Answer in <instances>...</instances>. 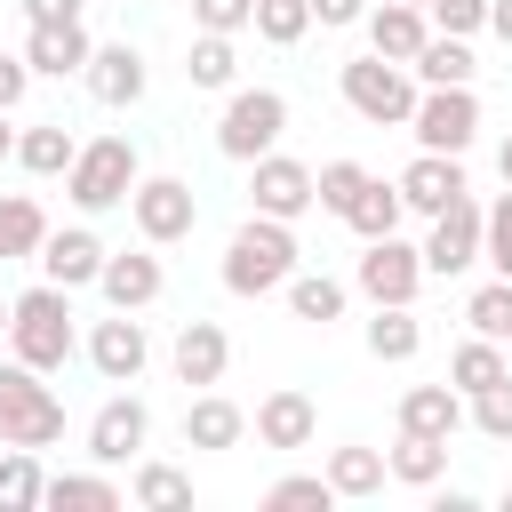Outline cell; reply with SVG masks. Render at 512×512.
Segmentation results:
<instances>
[{"mask_svg": "<svg viewBox=\"0 0 512 512\" xmlns=\"http://www.w3.org/2000/svg\"><path fill=\"white\" fill-rule=\"evenodd\" d=\"M8 352H16L24 368L56 376V368H64L72 352H80V336H72V288L40 280V288L8 296Z\"/></svg>", "mask_w": 512, "mask_h": 512, "instance_id": "obj_1", "label": "cell"}, {"mask_svg": "<svg viewBox=\"0 0 512 512\" xmlns=\"http://www.w3.org/2000/svg\"><path fill=\"white\" fill-rule=\"evenodd\" d=\"M296 224H280V216H248L232 240H224V288L232 296H280L288 288V272H296Z\"/></svg>", "mask_w": 512, "mask_h": 512, "instance_id": "obj_2", "label": "cell"}, {"mask_svg": "<svg viewBox=\"0 0 512 512\" xmlns=\"http://www.w3.org/2000/svg\"><path fill=\"white\" fill-rule=\"evenodd\" d=\"M336 88H344V104L368 120V128H408V112H416V72L408 64H392V56H352L344 72H336Z\"/></svg>", "mask_w": 512, "mask_h": 512, "instance_id": "obj_3", "label": "cell"}, {"mask_svg": "<svg viewBox=\"0 0 512 512\" xmlns=\"http://www.w3.org/2000/svg\"><path fill=\"white\" fill-rule=\"evenodd\" d=\"M136 144L128 136H96V144H80L72 152V168H64V192H72V208L80 216H104V208H120L128 192H136Z\"/></svg>", "mask_w": 512, "mask_h": 512, "instance_id": "obj_4", "label": "cell"}, {"mask_svg": "<svg viewBox=\"0 0 512 512\" xmlns=\"http://www.w3.org/2000/svg\"><path fill=\"white\" fill-rule=\"evenodd\" d=\"M288 136V96L280 88H224V120H216V152L224 160H264Z\"/></svg>", "mask_w": 512, "mask_h": 512, "instance_id": "obj_5", "label": "cell"}, {"mask_svg": "<svg viewBox=\"0 0 512 512\" xmlns=\"http://www.w3.org/2000/svg\"><path fill=\"white\" fill-rule=\"evenodd\" d=\"M0 432H8V448H48V440H64V400H56L48 376L24 368V360L0 368Z\"/></svg>", "mask_w": 512, "mask_h": 512, "instance_id": "obj_6", "label": "cell"}, {"mask_svg": "<svg viewBox=\"0 0 512 512\" xmlns=\"http://www.w3.org/2000/svg\"><path fill=\"white\" fill-rule=\"evenodd\" d=\"M408 128H416V152H472V136H480V96L472 88H416V112H408Z\"/></svg>", "mask_w": 512, "mask_h": 512, "instance_id": "obj_7", "label": "cell"}, {"mask_svg": "<svg viewBox=\"0 0 512 512\" xmlns=\"http://www.w3.org/2000/svg\"><path fill=\"white\" fill-rule=\"evenodd\" d=\"M128 216H136V232H144L152 248H176V240H192V224H200V192H192L184 176H136Z\"/></svg>", "mask_w": 512, "mask_h": 512, "instance_id": "obj_8", "label": "cell"}, {"mask_svg": "<svg viewBox=\"0 0 512 512\" xmlns=\"http://www.w3.org/2000/svg\"><path fill=\"white\" fill-rule=\"evenodd\" d=\"M472 264H480V200L456 192V200L432 216V232H424V280H456V272H472Z\"/></svg>", "mask_w": 512, "mask_h": 512, "instance_id": "obj_9", "label": "cell"}, {"mask_svg": "<svg viewBox=\"0 0 512 512\" xmlns=\"http://www.w3.org/2000/svg\"><path fill=\"white\" fill-rule=\"evenodd\" d=\"M352 288H360L368 304H416V288H424V248H408L400 232L368 240V256H360V272H352Z\"/></svg>", "mask_w": 512, "mask_h": 512, "instance_id": "obj_10", "label": "cell"}, {"mask_svg": "<svg viewBox=\"0 0 512 512\" xmlns=\"http://www.w3.org/2000/svg\"><path fill=\"white\" fill-rule=\"evenodd\" d=\"M88 368L104 376V384H136L144 376V360H152V336H144V320L136 312H112V320H96L88 328Z\"/></svg>", "mask_w": 512, "mask_h": 512, "instance_id": "obj_11", "label": "cell"}, {"mask_svg": "<svg viewBox=\"0 0 512 512\" xmlns=\"http://www.w3.org/2000/svg\"><path fill=\"white\" fill-rule=\"evenodd\" d=\"M144 440H152V408H144L136 392H112V400L88 416V456H96V464H136Z\"/></svg>", "mask_w": 512, "mask_h": 512, "instance_id": "obj_12", "label": "cell"}, {"mask_svg": "<svg viewBox=\"0 0 512 512\" xmlns=\"http://www.w3.org/2000/svg\"><path fill=\"white\" fill-rule=\"evenodd\" d=\"M248 200H256V216L296 224V216L312 208V168L288 160V152H264V160H248Z\"/></svg>", "mask_w": 512, "mask_h": 512, "instance_id": "obj_13", "label": "cell"}, {"mask_svg": "<svg viewBox=\"0 0 512 512\" xmlns=\"http://www.w3.org/2000/svg\"><path fill=\"white\" fill-rule=\"evenodd\" d=\"M96 288H104V304L112 312H144V304H160V288H168V272H160V256H152V240L144 248H104V272H96Z\"/></svg>", "mask_w": 512, "mask_h": 512, "instance_id": "obj_14", "label": "cell"}, {"mask_svg": "<svg viewBox=\"0 0 512 512\" xmlns=\"http://www.w3.org/2000/svg\"><path fill=\"white\" fill-rule=\"evenodd\" d=\"M392 184H400V208H408V216H440V208H448L456 192H472V184H464V160H456V152H416V160H408V168H400Z\"/></svg>", "mask_w": 512, "mask_h": 512, "instance_id": "obj_15", "label": "cell"}, {"mask_svg": "<svg viewBox=\"0 0 512 512\" xmlns=\"http://www.w3.org/2000/svg\"><path fill=\"white\" fill-rule=\"evenodd\" d=\"M40 280H56V288H96V272H104V240L88 232V224H48V240H40Z\"/></svg>", "mask_w": 512, "mask_h": 512, "instance_id": "obj_16", "label": "cell"}, {"mask_svg": "<svg viewBox=\"0 0 512 512\" xmlns=\"http://www.w3.org/2000/svg\"><path fill=\"white\" fill-rule=\"evenodd\" d=\"M168 368H176V384H224V368H232V336L216 328V320H184L176 328V344H168Z\"/></svg>", "mask_w": 512, "mask_h": 512, "instance_id": "obj_17", "label": "cell"}, {"mask_svg": "<svg viewBox=\"0 0 512 512\" xmlns=\"http://www.w3.org/2000/svg\"><path fill=\"white\" fill-rule=\"evenodd\" d=\"M80 80H88V96L96 104H112V112H128L136 96H144V56L128 48V40H112V48H88V64H80Z\"/></svg>", "mask_w": 512, "mask_h": 512, "instance_id": "obj_18", "label": "cell"}, {"mask_svg": "<svg viewBox=\"0 0 512 512\" xmlns=\"http://www.w3.org/2000/svg\"><path fill=\"white\" fill-rule=\"evenodd\" d=\"M312 432H320V408H312L296 384H280V392L256 400V440H264V448H312Z\"/></svg>", "mask_w": 512, "mask_h": 512, "instance_id": "obj_19", "label": "cell"}, {"mask_svg": "<svg viewBox=\"0 0 512 512\" xmlns=\"http://www.w3.org/2000/svg\"><path fill=\"white\" fill-rule=\"evenodd\" d=\"M400 432L456 440V432H464V392H456V384H408V392H400Z\"/></svg>", "mask_w": 512, "mask_h": 512, "instance_id": "obj_20", "label": "cell"}, {"mask_svg": "<svg viewBox=\"0 0 512 512\" xmlns=\"http://www.w3.org/2000/svg\"><path fill=\"white\" fill-rule=\"evenodd\" d=\"M240 440H248V408L224 400L216 384L192 392V408H184V448H240Z\"/></svg>", "mask_w": 512, "mask_h": 512, "instance_id": "obj_21", "label": "cell"}, {"mask_svg": "<svg viewBox=\"0 0 512 512\" xmlns=\"http://www.w3.org/2000/svg\"><path fill=\"white\" fill-rule=\"evenodd\" d=\"M360 24H368V48H376V56H392V64H408V56L432 40V16H424V8H408V0H384V8H368Z\"/></svg>", "mask_w": 512, "mask_h": 512, "instance_id": "obj_22", "label": "cell"}, {"mask_svg": "<svg viewBox=\"0 0 512 512\" xmlns=\"http://www.w3.org/2000/svg\"><path fill=\"white\" fill-rule=\"evenodd\" d=\"M88 48H96V40H88V24H80V16H72V24H32L24 64H32V72H48V80H64V72H80V64H88Z\"/></svg>", "mask_w": 512, "mask_h": 512, "instance_id": "obj_23", "label": "cell"}, {"mask_svg": "<svg viewBox=\"0 0 512 512\" xmlns=\"http://www.w3.org/2000/svg\"><path fill=\"white\" fill-rule=\"evenodd\" d=\"M40 504H48V512H120V504H128V488H120V480H104V472H48Z\"/></svg>", "mask_w": 512, "mask_h": 512, "instance_id": "obj_24", "label": "cell"}, {"mask_svg": "<svg viewBox=\"0 0 512 512\" xmlns=\"http://www.w3.org/2000/svg\"><path fill=\"white\" fill-rule=\"evenodd\" d=\"M408 72H416V88H472V48L456 40V32H432L416 56H408Z\"/></svg>", "mask_w": 512, "mask_h": 512, "instance_id": "obj_25", "label": "cell"}, {"mask_svg": "<svg viewBox=\"0 0 512 512\" xmlns=\"http://www.w3.org/2000/svg\"><path fill=\"white\" fill-rule=\"evenodd\" d=\"M128 504H144V512H192V472H176V464H160V456H136Z\"/></svg>", "mask_w": 512, "mask_h": 512, "instance_id": "obj_26", "label": "cell"}, {"mask_svg": "<svg viewBox=\"0 0 512 512\" xmlns=\"http://www.w3.org/2000/svg\"><path fill=\"white\" fill-rule=\"evenodd\" d=\"M184 80H192V88H208V96L240 88V48H232V32H200V40H192V56H184Z\"/></svg>", "mask_w": 512, "mask_h": 512, "instance_id": "obj_27", "label": "cell"}, {"mask_svg": "<svg viewBox=\"0 0 512 512\" xmlns=\"http://www.w3.org/2000/svg\"><path fill=\"white\" fill-rule=\"evenodd\" d=\"M384 472H392V480H408V488H440V472H448V440L400 432V440L384 448Z\"/></svg>", "mask_w": 512, "mask_h": 512, "instance_id": "obj_28", "label": "cell"}, {"mask_svg": "<svg viewBox=\"0 0 512 512\" xmlns=\"http://www.w3.org/2000/svg\"><path fill=\"white\" fill-rule=\"evenodd\" d=\"M40 240H48V216H40V200H32V192H0V264H16V256H40Z\"/></svg>", "mask_w": 512, "mask_h": 512, "instance_id": "obj_29", "label": "cell"}, {"mask_svg": "<svg viewBox=\"0 0 512 512\" xmlns=\"http://www.w3.org/2000/svg\"><path fill=\"white\" fill-rule=\"evenodd\" d=\"M72 152H80V136H72L64 120H40V128L16 136V168H32V176H64Z\"/></svg>", "mask_w": 512, "mask_h": 512, "instance_id": "obj_30", "label": "cell"}, {"mask_svg": "<svg viewBox=\"0 0 512 512\" xmlns=\"http://www.w3.org/2000/svg\"><path fill=\"white\" fill-rule=\"evenodd\" d=\"M368 352L392 360V368L416 360V352H424V320H416L408 304H376V320H368Z\"/></svg>", "mask_w": 512, "mask_h": 512, "instance_id": "obj_31", "label": "cell"}, {"mask_svg": "<svg viewBox=\"0 0 512 512\" xmlns=\"http://www.w3.org/2000/svg\"><path fill=\"white\" fill-rule=\"evenodd\" d=\"M496 376H512V360H504V344H488V336H464L456 352H448V384L472 400V392H488Z\"/></svg>", "mask_w": 512, "mask_h": 512, "instance_id": "obj_32", "label": "cell"}, {"mask_svg": "<svg viewBox=\"0 0 512 512\" xmlns=\"http://www.w3.org/2000/svg\"><path fill=\"white\" fill-rule=\"evenodd\" d=\"M400 216H408V208H400V184H384V176H368V184H360V200L344 208V224H352L360 240H384V232H400Z\"/></svg>", "mask_w": 512, "mask_h": 512, "instance_id": "obj_33", "label": "cell"}, {"mask_svg": "<svg viewBox=\"0 0 512 512\" xmlns=\"http://www.w3.org/2000/svg\"><path fill=\"white\" fill-rule=\"evenodd\" d=\"M288 312L296 320H312V328H328V320H344V280H328V272H288Z\"/></svg>", "mask_w": 512, "mask_h": 512, "instance_id": "obj_34", "label": "cell"}, {"mask_svg": "<svg viewBox=\"0 0 512 512\" xmlns=\"http://www.w3.org/2000/svg\"><path fill=\"white\" fill-rule=\"evenodd\" d=\"M40 448H0V512H40Z\"/></svg>", "mask_w": 512, "mask_h": 512, "instance_id": "obj_35", "label": "cell"}, {"mask_svg": "<svg viewBox=\"0 0 512 512\" xmlns=\"http://www.w3.org/2000/svg\"><path fill=\"white\" fill-rule=\"evenodd\" d=\"M392 472H384V448H336L328 456V488L336 496H376Z\"/></svg>", "mask_w": 512, "mask_h": 512, "instance_id": "obj_36", "label": "cell"}, {"mask_svg": "<svg viewBox=\"0 0 512 512\" xmlns=\"http://www.w3.org/2000/svg\"><path fill=\"white\" fill-rule=\"evenodd\" d=\"M464 320H472V336H488V344H512V280H488V288H472V296H464Z\"/></svg>", "mask_w": 512, "mask_h": 512, "instance_id": "obj_37", "label": "cell"}, {"mask_svg": "<svg viewBox=\"0 0 512 512\" xmlns=\"http://www.w3.org/2000/svg\"><path fill=\"white\" fill-rule=\"evenodd\" d=\"M256 40H272V48H296L304 32H312V0H256Z\"/></svg>", "mask_w": 512, "mask_h": 512, "instance_id": "obj_38", "label": "cell"}, {"mask_svg": "<svg viewBox=\"0 0 512 512\" xmlns=\"http://www.w3.org/2000/svg\"><path fill=\"white\" fill-rule=\"evenodd\" d=\"M360 184H368V168H360V160H328V168H312V208L344 216V208L360 200Z\"/></svg>", "mask_w": 512, "mask_h": 512, "instance_id": "obj_39", "label": "cell"}, {"mask_svg": "<svg viewBox=\"0 0 512 512\" xmlns=\"http://www.w3.org/2000/svg\"><path fill=\"white\" fill-rule=\"evenodd\" d=\"M264 504H272V512H328L336 488H328V472H288V480L264 488Z\"/></svg>", "mask_w": 512, "mask_h": 512, "instance_id": "obj_40", "label": "cell"}, {"mask_svg": "<svg viewBox=\"0 0 512 512\" xmlns=\"http://www.w3.org/2000/svg\"><path fill=\"white\" fill-rule=\"evenodd\" d=\"M480 264H496V280H512V184L496 192V208H480Z\"/></svg>", "mask_w": 512, "mask_h": 512, "instance_id": "obj_41", "label": "cell"}, {"mask_svg": "<svg viewBox=\"0 0 512 512\" xmlns=\"http://www.w3.org/2000/svg\"><path fill=\"white\" fill-rule=\"evenodd\" d=\"M464 424L488 432V440H512V376H496L488 392H472V400H464Z\"/></svg>", "mask_w": 512, "mask_h": 512, "instance_id": "obj_42", "label": "cell"}, {"mask_svg": "<svg viewBox=\"0 0 512 512\" xmlns=\"http://www.w3.org/2000/svg\"><path fill=\"white\" fill-rule=\"evenodd\" d=\"M424 16H432V32H456V40H472V32L488 24V0H432Z\"/></svg>", "mask_w": 512, "mask_h": 512, "instance_id": "obj_43", "label": "cell"}, {"mask_svg": "<svg viewBox=\"0 0 512 512\" xmlns=\"http://www.w3.org/2000/svg\"><path fill=\"white\" fill-rule=\"evenodd\" d=\"M248 16H256V0H192L200 32H248Z\"/></svg>", "mask_w": 512, "mask_h": 512, "instance_id": "obj_44", "label": "cell"}, {"mask_svg": "<svg viewBox=\"0 0 512 512\" xmlns=\"http://www.w3.org/2000/svg\"><path fill=\"white\" fill-rule=\"evenodd\" d=\"M24 88H32V64H24V56H0V112H16Z\"/></svg>", "mask_w": 512, "mask_h": 512, "instance_id": "obj_45", "label": "cell"}, {"mask_svg": "<svg viewBox=\"0 0 512 512\" xmlns=\"http://www.w3.org/2000/svg\"><path fill=\"white\" fill-rule=\"evenodd\" d=\"M360 16H368V0H312V24H328V32H344Z\"/></svg>", "mask_w": 512, "mask_h": 512, "instance_id": "obj_46", "label": "cell"}, {"mask_svg": "<svg viewBox=\"0 0 512 512\" xmlns=\"http://www.w3.org/2000/svg\"><path fill=\"white\" fill-rule=\"evenodd\" d=\"M24 16H32V24H72L80 0H24Z\"/></svg>", "mask_w": 512, "mask_h": 512, "instance_id": "obj_47", "label": "cell"}, {"mask_svg": "<svg viewBox=\"0 0 512 512\" xmlns=\"http://www.w3.org/2000/svg\"><path fill=\"white\" fill-rule=\"evenodd\" d=\"M488 32H496V40L512 48V0H488Z\"/></svg>", "mask_w": 512, "mask_h": 512, "instance_id": "obj_48", "label": "cell"}, {"mask_svg": "<svg viewBox=\"0 0 512 512\" xmlns=\"http://www.w3.org/2000/svg\"><path fill=\"white\" fill-rule=\"evenodd\" d=\"M496 176H504V184H512V136H504V144H496Z\"/></svg>", "mask_w": 512, "mask_h": 512, "instance_id": "obj_49", "label": "cell"}, {"mask_svg": "<svg viewBox=\"0 0 512 512\" xmlns=\"http://www.w3.org/2000/svg\"><path fill=\"white\" fill-rule=\"evenodd\" d=\"M8 120V112H0ZM0 160H16V128H0Z\"/></svg>", "mask_w": 512, "mask_h": 512, "instance_id": "obj_50", "label": "cell"}, {"mask_svg": "<svg viewBox=\"0 0 512 512\" xmlns=\"http://www.w3.org/2000/svg\"><path fill=\"white\" fill-rule=\"evenodd\" d=\"M0 336H8V296H0Z\"/></svg>", "mask_w": 512, "mask_h": 512, "instance_id": "obj_51", "label": "cell"}, {"mask_svg": "<svg viewBox=\"0 0 512 512\" xmlns=\"http://www.w3.org/2000/svg\"><path fill=\"white\" fill-rule=\"evenodd\" d=\"M504 512H512V488H504Z\"/></svg>", "mask_w": 512, "mask_h": 512, "instance_id": "obj_52", "label": "cell"}, {"mask_svg": "<svg viewBox=\"0 0 512 512\" xmlns=\"http://www.w3.org/2000/svg\"><path fill=\"white\" fill-rule=\"evenodd\" d=\"M408 8H432V0H408Z\"/></svg>", "mask_w": 512, "mask_h": 512, "instance_id": "obj_53", "label": "cell"}, {"mask_svg": "<svg viewBox=\"0 0 512 512\" xmlns=\"http://www.w3.org/2000/svg\"><path fill=\"white\" fill-rule=\"evenodd\" d=\"M0 448H8V432H0Z\"/></svg>", "mask_w": 512, "mask_h": 512, "instance_id": "obj_54", "label": "cell"}]
</instances>
